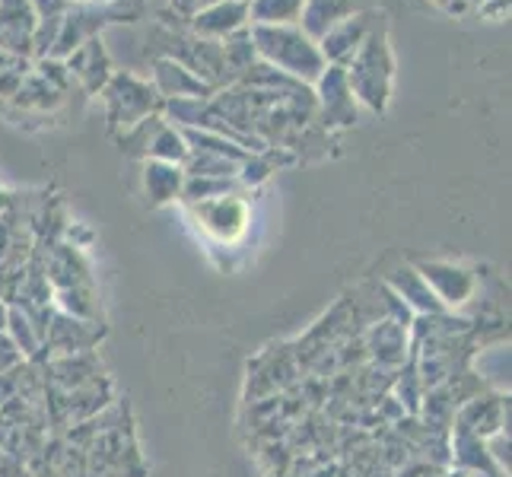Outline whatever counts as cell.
I'll return each mask as SVG.
<instances>
[{"instance_id":"1","label":"cell","mask_w":512,"mask_h":477,"mask_svg":"<svg viewBox=\"0 0 512 477\" xmlns=\"http://www.w3.org/2000/svg\"><path fill=\"white\" fill-rule=\"evenodd\" d=\"M255 55L264 58L268 67L284 70V74L303 80V83H319L325 74V58L319 45L299 26H249Z\"/></svg>"},{"instance_id":"2","label":"cell","mask_w":512,"mask_h":477,"mask_svg":"<svg viewBox=\"0 0 512 477\" xmlns=\"http://www.w3.org/2000/svg\"><path fill=\"white\" fill-rule=\"evenodd\" d=\"M392 48H388V35L385 29H373L366 35V42L360 45V51L347 61L344 67V77L350 93L363 99L369 109L382 112L388 93H392Z\"/></svg>"},{"instance_id":"3","label":"cell","mask_w":512,"mask_h":477,"mask_svg":"<svg viewBox=\"0 0 512 477\" xmlns=\"http://www.w3.org/2000/svg\"><path fill=\"white\" fill-rule=\"evenodd\" d=\"M369 32H373V16H369V13H350L347 20H341L338 26H331L315 45H319L325 64L347 67V61L357 55Z\"/></svg>"},{"instance_id":"4","label":"cell","mask_w":512,"mask_h":477,"mask_svg":"<svg viewBox=\"0 0 512 477\" xmlns=\"http://www.w3.org/2000/svg\"><path fill=\"white\" fill-rule=\"evenodd\" d=\"M188 23H191V32L201 35V39L223 42L226 35L249 26V4H242V0H217L214 7L194 13Z\"/></svg>"},{"instance_id":"5","label":"cell","mask_w":512,"mask_h":477,"mask_svg":"<svg viewBox=\"0 0 512 477\" xmlns=\"http://www.w3.org/2000/svg\"><path fill=\"white\" fill-rule=\"evenodd\" d=\"M35 35V13L29 0H0V51L29 55Z\"/></svg>"},{"instance_id":"6","label":"cell","mask_w":512,"mask_h":477,"mask_svg":"<svg viewBox=\"0 0 512 477\" xmlns=\"http://www.w3.org/2000/svg\"><path fill=\"white\" fill-rule=\"evenodd\" d=\"M153 90L144 83H137L134 77L128 74H118L112 83H109V90H105V102H109V112L115 121H121V125H137L134 115H131V105H140V112H147L150 105H153Z\"/></svg>"},{"instance_id":"7","label":"cell","mask_w":512,"mask_h":477,"mask_svg":"<svg viewBox=\"0 0 512 477\" xmlns=\"http://www.w3.org/2000/svg\"><path fill=\"white\" fill-rule=\"evenodd\" d=\"M319 90H322V102H325V118H331L334 125H350V121H357V102H353V93L347 86L344 67L328 64L325 74L319 77Z\"/></svg>"},{"instance_id":"8","label":"cell","mask_w":512,"mask_h":477,"mask_svg":"<svg viewBox=\"0 0 512 477\" xmlns=\"http://www.w3.org/2000/svg\"><path fill=\"white\" fill-rule=\"evenodd\" d=\"M350 13H357L353 0H306L303 13H299V23H303L299 29H303L312 42H319L331 26L347 20Z\"/></svg>"},{"instance_id":"9","label":"cell","mask_w":512,"mask_h":477,"mask_svg":"<svg viewBox=\"0 0 512 477\" xmlns=\"http://www.w3.org/2000/svg\"><path fill=\"white\" fill-rule=\"evenodd\" d=\"M156 86H160V93L175 96V99H179V96L204 99L210 93V83L198 80L191 70H185L179 61H172V58L156 61Z\"/></svg>"},{"instance_id":"10","label":"cell","mask_w":512,"mask_h":477,"mask_svg":"<svg viewBox=\"0 0 512 477\" xmlns=\"http://www.w3.org/2000/svg\"><path fill=\"white\" fill-rule=\"evenodd\" d=\"M67 67L74 70L77 77H83L90 90H96V86L105 80V70H109V58H105L102 42L96 39V35H93L90 42H83V45L74 51V55L67 58Z\"/></svg>"},{"instance_id":"11","label":"cell","mask_w":512,"mask_h":477,"mask_svg":"<svg viewBox=\"0 0 512 477\" xmlns=\"http://www.w3.org/2000/svg\"><path fill=\"white\" fill-rule=\"evenodd\" d=\"M306 0H252L249 26H293Z\"/></svg>"},{"instance_id":"12","label":"cell","mask_w":512,"mask_h":477,"mask_svg":"<svg viewBox=\"0 0 512 477\" xmlns=\"http://www.w3.org/2000/svg\"><path fill=\"white\" fill-rule=\"evenodd\" d=\"M220 48H223V67L233 70V74H245L255 61V45H252L249 26L233 32V35H226Z\"/></svg>"},{"instance_id":"13","label":"cell","mask_w":512,"mask_h":477,"mask_svg":"<svg viewBox=\"0 0 512 477\" xmlns=\"http://www.w3.org/2000/svg\"><path fill=\"white\" fill-rule=\"evenodd\" d=\"M217 0H172V7L179 10L185 20H191L194 13H201V10H207V7H214Z\"/></svg>"},{"instance_id":"14","label":"cell","mask_w":512,"mask_h":477,"mask_svg":"<svg viewBox=\"0 0 512 477\" xmlns=\"http://www.w3.org/2000/svg\"><path fill=\"white\" fill-rule=\"evenodd\" d=\"M436 4H439V7H446L449 13H462V10L468 7L465 0H436Z\"/></svg>"},{"instance_id":"15","label":"cell","mask_w":512,"mask_h":477,"mask_svg":"<svg viewBox=\"0 0 512 477\" xmlns=\"http://www.w3.org/2000/svg\"><path fill=\"white\" fill-rule=\"evenodd\" d=\"M465 4H478V7H481V4H484V0H465Z\"/></svg>"},{"instance_id":"16","label":"cell","mask_w":512,"mask_h":477,"mask_svg":"<svg viewBox=\"0 0 512 477\" xmlns=\"http://www.w3.org/2000/svg\"><path fill=\"white\" fill-rule=\"evenodd\" d=\"M242 4H252V0H242Z\"/></svg>"}]
</instances>
